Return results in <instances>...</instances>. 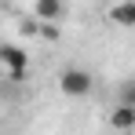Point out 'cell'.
<instances>
[{
	"label": "cell",
	"mask_w": 135,
	"mask_h": 135,
	"mask_svg": "<svg viewBox=\"0 0 135 135\" xmlns=\"http://www.w3.org/2000/svg\"><path fill=\"white\" fill-rule=\"evenodd\" d=\"M0 62L7 66V80L11 84H22L26 73H29V55L15 44H0Z\"/></svg>",
	"instance_id": "6da1fadb"
},
{
	"label": "cell",
	"mask_w": 135,
	"mask_h": 135,
	"mask_svg": "<svg viewBox=\"0 0 135 135\" xmlns=\"http://www.w3.org/2000/svg\"><path fill=\"white\" fill-rule=\"evenodd\" d=\"M59 88H62V95H69V99H80V95L91 91V73L69 66V69H62V77H59Z\"/></svg>",
	"instance_id": "7a4b0ae2"
},
{
	"label": "cell",
	"mask_w": 135,
	"mask_h": 135,
	"mask_svg": "<svg viewBox=\"0 0 135 135\" xmlns=\"http://www.w3.org/2000/svg\"><path fill=\"white\" fill-rule=\"evenodd\" d=\"M110 22L124 26V29H135V0H120L110 7Z\"/></svg>",
	"instance_id": "3957f363"
},
{
	"label": "cell",
	"mask_w": 135,
	"mask_h": 135,
	"mask_svg": "<svg viewBox=\"0 0 135 135\" xmlns=\"http://www.w3.org/2000/svg\"><path fill=\"white\" fill-rule=\"evenodd\" d=\"M66 0H37V18L40 22H62Z\"/></svg>",
	"instance_id": "277c9868"
},
{
	"label": "cell",
	"mask_w": 135,
	"mask_h": 135,
	"mask_svg": "<svg viewBox=\"0 0 135 135\" xmlns=\"http://www.w3.org/2000/svg\"><path fill=\"white\" fill-rule=\"evenodd\" d=\"M110 124L117 128V132H135V106L120 102V106L110 113Z\"/></svg>",
	"instance_id": "5b68a950"
},
{
	"label": "cell",
	"mask_w": 135,
	"mask_h": 135,
	"mask_svg": "<svg viewBox=\"0 0 135 135\" xmlns=\"http://www.w3.org/2000/svg\"><path fill=\"white\" fill-rule=\"evenodd\" d=\"M59 33H62L59 22H40V37H44V40H59Z\"/></svg>",
	"instance_id": "8992f818"
},
{
	"label": "cell",
	"mask_w": 135,
	"mask_h": 135,
	"mask_svg": "<svg viewBox=\"0 0 135 135\" xmlns=\"http://www.w3.org/2000/svg\"><path fill=\"white\" fill-rule=\"evenodd\" d=\"M18 29H22V37H40V18H29V22H22Z\"/></svg>",
	"instance_id": "52a82bcc"
},
{
	"label": "cell",
	"mask_w": 135,
	"mask_h": 135,
	"mask_svg": "<svg viewBox=\"0 0 135 135\" xmlns=\"http://www.w3.org/2000/svg\"><path fill=\"white\" fill-rule=\"evenodd\" d=\"M120 102H128V106H135V80H128V84L120 88Z\"/></svg>",
	"instance_id": "ba28073f"
},
{
	"label": "cell",
	"mask_w": 135,
	"mask_h": 135,
	"mask_svg": "<svg viewBox=\"0 0 135 135\" xmlns=\"http://www.w3.org/2000/svg\"><path fill=\"white\" fill-rule=\"evenodd\" d=\"M0 4H4V0H0Z\"/></svg>",
	"instance_id": "9c48e42d"
}]
</instances>
